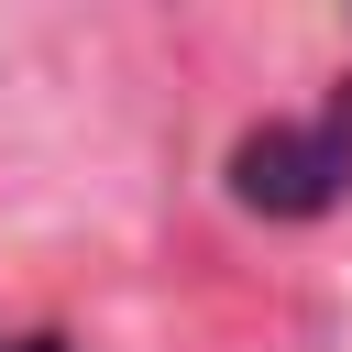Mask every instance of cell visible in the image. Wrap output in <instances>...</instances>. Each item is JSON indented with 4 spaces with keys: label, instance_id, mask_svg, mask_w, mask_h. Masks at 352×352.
Segmentation results:
<instances>
[{
    "label": "cell",
    "instance_id": "obj_1",
    "mask_svg": "<svg viewBox=\"0 0 352 352\" xmlns=\"http://www.w3.org/2000/svg\"><path fill=\"white\" fill-rule=\"evenodd\" d=\"M352 187V88L319 110V121H275L231 154V198L242 209H275V220H308Z\"/></svg>",
    "mask_w": 352,
    "mask_h": 352
},
{
    "label": "cell",
    "instance_id": "obj_2",
    "mask_svg": "<svg viewBox=\"0 0 352 352\" xmlns=\"http://www.w3.org/2000/svg\"><path fill=\"white\" fill-rule=\"evenodd\" d=\"M0 352H66V341H0Z\"/></svg>",
    "mask_w": 352,
    "mask_h": 352
}]
</instances>
